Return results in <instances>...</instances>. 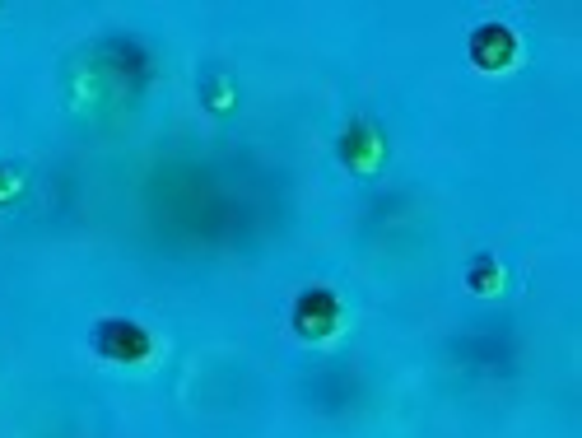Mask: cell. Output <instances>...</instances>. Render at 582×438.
I'll list each match as a JSON object with an SVG mask.
<instances>
[{"label": "cell", "instance_id": "cell-1", "mask_svg": "<svg viewBox=\"0 0 582 438\" xmlns=\"http://www.w3.org/2000/svg\"><path fill=\"white\" fill-rule=\"evenodd\" d=\"M103 331H108V336H117V345H112L108 355L131 359V355H140V350H145V336H140L136 322H103Z\"/></svg>", "mask_w": 582, "mask_h": 438}]
</instances>
